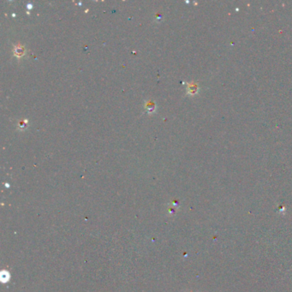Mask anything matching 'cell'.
<instances>
[{"label":"cell","mask_w":292,"mask_h":292,"mask_svg":"<svg viewBox=\"0 0 292 292\" xmlns=\"http://www.w3.org/2000/svg\"><path fill=\"white\" fill-rule=\"evenodd\" d=\"M156 17L158 18V20H160L161 19V14H159V13H157V14H156Z\"/></svg>","instance_id":"obj_5"},{"label":"cell","mask_w":292,"mask_h":292,"mask_svg":"<svg viewBox=\"0 0 292 292\" xmlns=\"http://www.w3.org/2000/svg\"><path fill=\"white\" fill-rule=\"evenodd\" d=\"M145 107H146V112L151 114V113L154 112V111H155V103L153 102L151 100H149V101H147V102L146 103Z\"/></svg>","instance_id":"obj_2"},{"label":"cell","mask_w":292,"mask_h":292,"mask_svg":"<svg viewBox=\"0 0 292 292\" xmlns=\"http://www.w3.org/2000/svg\"><path fill=\"white\" fill-rule=\"evenodd\" d=\"M25 49L24 46L22 45L21 44H17L16 45L14 46V50H13V52H14V55H15L16 58H21L23 56L24 54Z\"/></svg>","instance_id":"obj_1"},{"label":"cell","mask_w":292,"mask_h":292,"mask_svg":"<svg viewBox=\"0 0 292 292\" xmlns=\"http://www.w3.org/2000/svg\"><path fill=\"white\" fill-rule=\"evenodd\" d=\"M188 91H189V93H190V94H195L197 92V86L194 83H190Z\"/></svg>","instance_id":"obj_3"},{"label":"cell","mask_w":292,"mask_h":292,"mask_svg":"<svg viewBox=\"0 0 292 292\" xmlns=\"http://www.w3.org/2000/svg\"><path fill=\"white\" fill-rule=\"evenodd\" d=\"M18 127L20 129H25L28 127V121L27 120H23V121H20L18 123Z\"/></svg>","instance_id":"obj_4"}]
</instances>
